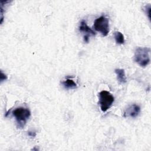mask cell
I'll return each instance as SVG.
<instances>
[{
  "mask_svg": "<svg viewBox=\"0 0 151 151\" xmlns=\"http://www.w3.org/2000/svg\"><path fill=\"white\" fill-rule=\"evenodd\" d=\"M79 30L83 33H86V35L84 37V40L86 42H88L89 35H96V32L87 25L86 22L84 21H82L81 22L80 25L79 27Z\"/></svg>",
  "mask_w": 151,
  "mask_h": 151,
  "instance_id": "cell-6",
  "label": "cell"
},
{
  "mask_svg": "<svg viewBox=\"0 0 151 151\" xmlns=\"http://www.w3.org/2000/svg\"><path fill=\"white\" fill-rule=\"evenodd\" d=\"M28 134L29 136L35 137V136H36V133H35V132H28Z\"/></svg>",
  "mask_w": 151,
  "mask_h": 151,
  "instance_id": "cell-11",
  "label": "cell"
},
{
  "mask_svg": "<svg viewBox=\"0 0 151 151\" xmlns=\"http://www.w3.org/2000/svg\"><path fill=\"white\" fill-rule=\"evenodd\" d=\"M62 84L67 89H74L77 88V84L70 78H66V80L62 82Z\"/></svg>",
  "mask_w": 151,
  "mask_h": 151,
  "instance_id": "cell-8",
  "label": "cell"
},
{
  "mask_svg": "<svg viewBox=\"0 0 151 151\" xmlns=\"http://www.w3.org/2000/svg\"><path fill=\"white\" fill-rule=\"evenodd\" d=\"M117 76V79L120 83H125L126 82V77L123 69L117 68L114 70Z\"/></svg>",
  "mask_w": 151,
  "mask_h": 151,
  "instance_id": "cell-7",
  "label": "cell"
},
{
  "mask_svg": "<svg viewBox=\"0 0 151 151\" xmlns=\"http://www.w3.org/2000/svg\"><path fill=\"white\" fill-rule=\"evenodd\" d=\"M94 29L100 32L103 37H106L109 32V22L108 18L105 16H101L97 18L94 22Z\"/></svg>",
  "mask_w": 151,
  "mask_h": 151,
  "instance_id": "cell-4",
  "label": "cell"
},
{
  "mask_svg": "<svg viewBox=\"0 0 151 151\" xmlns=\"http://www.w3.org/2000/svg\"><path fill=\"white\" fill-rule=\"evenodd\" d=\"M114 37L116 43L119 44H123L124 42V38L123 34L119 31H116L114 33Z\"/></svg>",
  "mask_w": 151,
  "mask_h": 151,
  "instance_id": "cell-9",
  "label": "cell"
},
{
  "mask_svg": "<svg viewBox=\"0 0 151 151\" xmlns=\"http://www.w3.org/2000/svg\"><path fill=\"white\" fill-rule=\"evenodd\" d=\"M140 112V107L136 104H133L129 106L124 111L123 116L124 117H137Z\"/></svg>",
  "mask_w": 151,
  "mask_h": 151,
  "instance_id": "cell-5",
  "label": "cell"
},
{
  "mask_svg": "<svg viewBox=\"0 0 151 151\" xmlns=\"http://www.w3.org/2000/svg\"><path fill=\"white\" fill-rule=\"evenodd\" d=\"M150 49L147 47H137L134 52V61L141 67L147 66L150 61Z\"/></svg>",
  "mask_w": 151,
  "mask_h": 151,
  "instance_id": "cell-1",
  "label": "cell"
},
{
  "mask_svg": "<svg viewBox=\"0 0 151 151\" xmlns=\"http://www.w3.org/2000/svg\"><path fill=\"white\" fill-rule=\"evenodd\" d=\"M99 103L102 111H106L111 106L114 101L113 96L108 91L103 90L99 94Z\"/></svg>",
  "mask_w": 151,
  "mask_h": 151,
  "instance_id": "cell-2",
  "label": "cell"
},
{
  "mask_svg": "<svg viewBox=\"0 0 151 151\" xmlns=\"http://www.w3.org/2000/svg\"><path fill=\"white\" fill-rule=\"evenodd\" d=\"M7 79V76L6 74H5L2 71H1V81L2 82V81H4Z\"/></svg>",
  "mask_w": 151,
  "mask_h": 151,
  "instance_id": "cell-10",
  "label": "cell"
},
{
  "mask_svg": "<svg viewBox=\"0 0 151 151\" xmlns=\"http://www.w3.org/2000/svg\"><path fill=\"white\" fill-rule=\"evenodd\" d=\"M12 114L15 117L19 127H24L27 120L31 116V112L27 108L19 107L15 109L12 111Z\"/></svg>",
  "mask_w": 151,
  "mask_h": 151,
  "instance_id": "cell-3",
  "label": "cell"
}]
</instances>
